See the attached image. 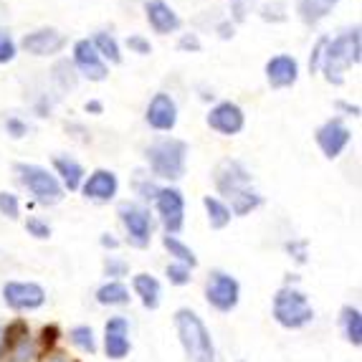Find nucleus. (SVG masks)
I'll list each match as a JSON object with an SVG mask.
<instances>
[{
  "instance_id": "nucleus-1",
  "label": "nucleus",
  "mask_w": 362,
  "mask_h": 362,
  "mask_svg": "<svg viewBox=\"0 0 362 362\" xmlns=\"http://www.w3.org/2000/svg\"><path fill=\"white\" fill-rule=\"evenodd\" d=\"M216 187L230 200L235 216H246L261 206V195L251 190V173L235 160H223L216 170Z\"/></svg>"
},
{
  "instance_id": "nucleus-2",
  "label": "nucleus",
  "mask_w": 362,
  "mask_h": 362,
  "mask_svg": "<svg viewBox=\"0 0 362 362\" xmlns=\"http://www.w3.org/2000/svg\"><path fill=\"white\" fill-rule=\"evenodd\" d=\"M360 54H362V46H360V28H352V30H344L339 33L337 38H329L325 49V56H322V71H325V78L329 84L339 86L344 81V69L357 66L360 64Z\"/></svg>"
},
{
  "instance_id": "nucleus-3",
  "label": "nucleus",
  "mask_w": 362,
  "mask_h": 362,
  "mask_svg": "<svg viewBox=\"0 0 362 362\" xmlns=\"http://www.w3.org/2000/svg\"><path fill=\"white\" fill-rule=\"evenodd\" d=\"M175 327L190 362H218L211 332H208V327L203 325L198 314L190 312V309H180L175 314Z\"/></svg>"
},
{
  "instance_id": "nucleus-4",
  "label": "nucleus",
  "mask_w": 362,
  "mask_h": 362,
  "mask_svg": "<svg viewBox=\"0 0 362 362\" xmlns=\"http://www.w3.org/2000/svg\"><path fill=\"white\" fill-rule=\"evenodd\" d=\"M145 157L157 177L177 180V177H182V173H185L187 145L182 139H175V137L157 139V142H152V145L147 147Z\"/></svg>"
},
{
  "instance_id": "nucleus-5",
  "label": "nucleus",
  "mask_w": 362,
  "mask_h": 362,
  "mask_svg": "<svg viewBox=\"0 0 362 362\" xmlns=\"http://www.w3.org/2000/svg\"><path fill=\"white\" fill-rule=\"evenodd\" d=\"M312 317L314 312L302 291L291 289V286H284V289L276 291V296H274V320L281 327L299 329V327L309 325Z\"/></svg>"
},
{
  "instance_id": "nucleus-6",
  "label": "nucleus",
  "mask_w": 362,
  "mask_h": 362,
  "mask_svg": "<svg viewBox=\"0 0 362 362\" xmlns=\"http://www.w3.org/2000/svg\"><path fill=\"white\" fill-rule=\"evenodd\" d=\"M16 173L21 175L23 185L28 187L30 193L36 195L38 203L43 206H56L61 198H64V190H61V182L56 180V175H51L49 170L41 168V165H16Z\"/></svg>"
},
{
  "instance_id": "nucleus-7",
  "label": "nucleus",
  "mask_w": 362,
  "mask_h": 362,
  "mask_svg": "<svg viewBox=\"0 0 362 362\" xmlns=\"http://www.w3.org/2000/svg\"><path fill=\"white\" fill-rule=\"evenodd\" d=\"M238 294H241V286L230 274L211 272L206 284V299L211 307H216L218 312H230L238 304Z\"/></svg>"
},
{
  "instance_id": "nucleus-8",
  "label": "nucleus",
  "mask_w": 362,
  "mask_h": 362,
  "mask_svg": "<svg viewBox=\"0 0 362 362\" xmlns=\"http://www.w3.org/2000/svg\"><path fill=\"white\" fill-rule=\"evenodd\" d=\"M155 200H157V213H160V221H163L168 235L177 233L182 228V221H185V200H182V193L175 190V187H160Z\"/></svg>"
},
{
  "instance_id": "nucleus-9",
  "label": "nucleus",
  "mask_w": 362,
  "mask_h": 362,
  "mask_svg": "<svg viewBox=\"0 0 362 362\" xmlns=\"http://www.w3.org/2000/svg\"><path fill=\"white\" fill-rule=\"evenodd\" d=\"M119 218L127 228L129 243L137 248H145L152 238L150 211H145L142 206H134V203H124V206H119Z\"/></svg>"
},
{
  "instance_id": "nucleus-10",
  "label": "nucleus",
  "mask_w": 362,
  "mask_h": 362,
  "mask_svg": "<svg viewBox=\"0 0 362 362\" xmlns=\"http://www.w3.org/2000/svg\"><path fill=\"white\" fill-rule=\"evenodd\" d=\"M3 299H6L8 307L16 309V312H28V309L43 307L46 291L38 284H33V281H28V284H25V281H8V284L3 286Z\"/></svg>"
},
{
  "instance_id": "nucleus-11",
  "label": "nucleus",
  "mask_w": 362,
  "mask_h": 362,
  "mask_svg": "<svg viewBox=\"0 0 362 362\" xmlns=\"http://www.w3.org/2000/svg\"><path fill=\"white\" fill-rule=\"evenodd\" d=\"M147 124L157 132H170L175 129L177 124V104L175 99L165 94V91H157L155 97L147 104Z\"/></svg>"
},
{
  "instance_id": "nucleus-12",
  "label": "nucleus",
  "mask_w": 362,
  "mask_h": 362,
  "mask_svg": "<svg viewBox=\"0 0 362 362\" xmlns=\"http://www.w3.org/2000/svg\"><path fill=\"white\" fill-rule=\"evenodd\" d=\"M74 66L84 74L89 81H104L109 74L104 59L97 54V49L91 46L89 38H81V41L74 43Z\"/></svg>"
},
{
  "instance_id": "nucleus-13",
  "label": "nucleus",
  "mask_w": 362,
  "mask_h": 362,
  "mask_svg": "<svg viewBox=\"0 0 362 362\" xmlns=\"http://www.w3.org/2000/svg\"><path fill=\"white\" fill-rule=\"evenodd\" d=\"M208 127L216 129L221 134H238L246 124V117H243V109L235 102H221L208 112Z\"/></svg>"
},
{
  "instance_id": "nucleus-14",
  "label": "nucleus",
  "mask_w": 362,
  "mask_h": 362,
  "mask_svg": "<svg viewBox=\"0 0 362 362\" xmlns=\"http://www.w3.org/2000/svg\"><path fill=\"white\" fill-rule=\"evenodd\" d=\"M350 129L344 127L342 119H329L325 122L320 129H317V145L325 152V157L334 160V157L342 155V150L350 145Z\"/></svg>"
},
{
  "instance_id": "nucleus-15",
  "label": "nucleus",
  "mask_w": 362,
  "mask_h": 362,
  "mask_svg": "<svg viewBox=\"0 0 362 362\" xmlns=\"http://www.w3.org/2000/svg\"><path fill=\"white\" fill-rule=\"evenodd\" d=\"M299 78V64L294 56L279 54L266 61V81L272 89H289Z\"/></svg>"
},
{
  "instance_id": "nucleus-16",
  "label": "nucleus",
  "mask_w": 362,
  "mask_h": 362,
  "mask_svg": "<svg viewBox=\"0 0 362 362\" xmlns=\"http://www.w3.org/2000/svg\"><path fill=\"white\" fill-rule=\"evenodd\" d=\"M21 46L33 56H54L66 46V38L61 36L56 28H41L33 30V33H25Z\"/></svg>"
},
{
  "instance_id": "nucleus-17",
  "label": "nucleus",
  "mask_w": 362,
  "mask_h": 362,
  "mask_svg": "<svg viewBox=\"0 0 362 362\" xmlns=\"http://www.w3.org/2000/svg\"><path fill=\"white\" fill-rule=\"evenodd\" d=\"M81 190H84V198L97 200V203H109L119 190V180L112 170H94Z\"/></svg>"
},
{
  "instance_id": "nucleus-18",
  "label": "nucleus",
  "mask_w": 362,
  "mask_h": 362,
  "mask_svg": "<svg viewBox=\"0 0 362 362\" xmlns=\"http://www.w3.org/2000/svg\"><path fill=\"white\" fill-rule=\"evenodd\" d=\"M129 325L124 317H112L107 322V337H104V350H107V357L112 360H122L127 357L129 352Z\"/></svg>"
},
{
  "instance_id": "nucleus-19",
  "label": "nucleus",
  "mask_w": 362,
  "mask_h": 362,
  "mask_svg": "<svg viewBox=\"0 0 362 362\" xmlns=\"http://www.w3.org/2000/svg\"><path fill=\"white\" fill-rule=\"evenodd\" d=\"M147 21H150L152 30L160 33V36H168V33H175L180 28V18L177 13L165 3V0H147L145 3Z\"/></svg>"
},
{
  "instance_id": "nucleus-20",
  "label": "nucleus",
  "mask_w": 362,
  "mask_h": 362,
  "mask_svg": "<svg viewBox=\"0 0 362 362\" xmlns=\"http://www.w3.org/2000/svg\"><path fill=\"white\" fill-rule=\"evenodd\" d=\"M54 168H56V173L61 175V180H64V185H66L69 190H78V187H81V180H84V168H81L76 160H71V157H56Z\"/></svg>"
},
{
  "instance_id": "nucleus-21",
  "label": "nucleus",
  "mask_w": 362,
  "mask_h": 362,
  "mask_svg": "<svg viewBox=\"0 0 362 362\" xmlns=\"http://www.w3.org/2000/svg\"><path fill=\"white\" fill-rule=\"evenodd\" d=\"M134 291L139 294V299H142V304L147 309H157V304H160V281L155 276L137 274L134 276Z\"/></svg>"
},
{
  "instance_id": "nucleus-22",
  "label": "nucleus",
  "mask_w": 362,
  "mask_h": 362,
  "mask_svg": "<svg viewBox=\"0 0 362 362\" xmlns=\"http://www.w3.org/2000/svg\"><path fill=\"white\" fill-rule=\"evenodd\" d=\"M296 11H299L304 23L314 25L317 21H322L327 13L332 11V3H329V0H299V3H296Z\"/></svg>"
},
{
  "instance_id": "nucleus-23",
  "label": "nucleus",
  "mask_w": 362,
  "mask_h": 362,
  "mask_svg": "<svg viewBox=\"0 0 362 362\" xmlns=\"http://www.w3.org/2000/svg\"><path fill=\"white\" fill-rule=\"evenodd\" d=\"M97 302L107 304V307H122V304L129 302V291H127V286L119 284V281H109V284L99 286Z\"/></svg>"
},
{
  "instance_id": "nucleus-24",
  "label": "nucleus",
  "mask_w": 362,
  "mask_h": 362,
  "mask_svg": "<svg viewBox=\"0 0 362 362\" xmlns=\"http://www.w3.org/2000/svg\"><path fill=\"white\" fill-rule=\"evenodd\" d=\"M203 206H206V211H208L211 228L221 230V228H226V226L230 223V208L226 206V203H221L218 198H211V195H206V198H203Z\"/></svg>"
},
{
  "instance_id": "nucleus-25",
  "label": "nucleus",
  "mask_w": 362,
  "mask_h": 362,
  "mask_svg": "<svg viewBox=\"0 0 362 362\" xmlns=\"http://www.w3.org/2000/svg\"><path fill=\"white\" fill-rule=\"evenodd\" d=\"M91 46L97 49V54L102 56V59H107L109 64H119L122 61V54H119V43L115 41V36L112 33H97V36L91 38Z\"/></svg>"
},
{
  "instance_id": "nucleus-26",
  "label": "nucleus",
  "mask_w": 362,
  "mask_h": 362,
  "mask_svg": "<svg viewBox=\"0 0 362 362\" xmlns=\"http://www.w3.org/2000/svg\"><path fill=\"white\" fill-rule=\"evenodd\" d=\"M342 327H344V337L350 339L355 347L362 344V320H360V309L355 307H344L342 309Z\"/></svg>"
},
{
  "instance_id": "nucleus-27",
  "label": "nucleus",
  "mask_w": 362,
  "mask_h": 362,
  "mask_svg": "<svg viewBox=\"0 0 362 362\" xmlns=\"http://www.w3.org/2000/svg\"><path fill=\"white\" fill-rule=\"evenodd\" d=\"M163 243H165V248L170 251V256H175V259L180 261L182 266H187V269H193V266L198 264L195 254L185 246V243L180 241V238H175V235H165Z\"/></svg>"
},
{
  "instance_id": "nucleus-28",
  "label": "nucleus",
  "mask_w": 362,
  "mask_h": 362,
  "mask_svg": "<svg viewBox=\"0 0 362 362\" xmlns=\"http://www.w3.org/2000/svg\"><path fill=\"white\" fill-rule=\"evenodd\" d=\"M71 342L76 344L78 350L84 352H97V339H94V332H91V327H74L71 332H69Z\"/></svg>"
},
{
  "instance_id": "nucleus-29",
  "label": "nucleus",
  "mask_w": 362,
  "mask_h": 362,
  "mask_svg": "<svg viewBox=\"0 0 362 362\" xmlns=\"http://www.w3.org/2000/svg\"><path fill=\"white\" fill-rule=\"evenodd\" d=\"M284 11H286L284 0H274V3H266V6L261 8V18L272 21V23H281V21H286Z\"/></svg>"
},
{
  "instance_id": "nucleus-30",
  "label": "nucleus",
  "mask_w": 362,
  "mask_h": 362,
  "mask_svg": "<svg viewBox=\"0 0 362 362\" xmlns=\"http://www.w3.org/2000/svg\"><path fill=\"white\" fill-rule=\"evenodd\" d=\"M16 59V43L6 28H0V64H11Z\"/></svg>"
},
{
  "instance_id": "nucleus-31",
  "label": "nucleus",
  "mask_w": 362,
  "mask_h": 362,
  "mask_svg": "<svg viewBox=\"0 0 362 362\" xmlns=\"http://www.w3.org/2000/svg\"><path fill=\"white\" fill-rule=\"evenodd\" d=\"M254 8H256V0H230V13H233L235 23H243Z\"/></svg>"
},
{
  "instance_id": "nucleus-32",
  "label": "nucleus",
  "mask_w": 362,
  "mask_h": 362,
  "mask_svg": "<svg viewBox=\"0 0 362 362\" xmlns=\"http://www.w3.org/2000/svg\"><path fill=\"white\" fill-rule=\"evenodd\" d=\"M0 213L8 216L11 221H16L21 213V206H18V198L13 193H0Z\"/></svg>"
},
{
  "instance_id": "nucleus-33",
  "label": "nucleus",
  "mask_w": 362,
  "mask_h": 362,
  "mask_svg": "<svg viewBox=\"0 0 362 362\" xmlns=\"http://www.w3.org/2000/svg\"><path fill=\"white\" fill-rule=\"evenodd\" d=\"M168 279L177 286L190 284V269H187V266H182V264H170L168 266Z\"/></svg>"
},
{
  "instance_id": "nucleus-34",
  "label": "nucleus",
  "mask_w": 362,
  "mask_h": 362,
  "mask_svg": "<svg viewBox=\"0 0 362 362\" xmlns=\"http://www.w3.org/2000/svg\"><path fill=\"white\" fill-rule=\"evenodd\" d=\"M327 43H329V38L322 36L320 41H317V46H314V49H312V56H309V71H312V74L322 66V56H325Z\"/></svg>"
},
{
  "instance_id": "nucleus-35",
  "label": "nucleus",
  "mask_w": 362,
  "mask_h": 362,
  "mask_svg": "<svg viewBox=\"0 0 362 362\" xmlns=\"http://www.w3.org/2000/svg\"><path fill=\"white\" fill-rule=\"evenodd\" d=\"M127 49L139 56H147V54H152V43L147 41L145 36H137V33H134V36L127 38Z\"/></svg>"
},
{
  "instance_id": "nucleus-36",
  "label": "nucleus",
  "mask_w": 362,
  "mask_h": 362,
  "mask_svg": "<svg viewBox=\"0 0 362 362\" xmlns=\"http://www.w3.org/2000/svg\"><path fill=\"white\" fill-rule=\"evenodd\" d=\"M25 230H28L30 235H36V238H49L51 235L49 223H43L41 218H28V221H25Z\"/></svg>"
},
{
  "instance_id": "nucleus-37",
  "label": "nucleus",
  "mask_w": 362,
  "mask_h": 362,
  "mask_svg": "<svg viewBox=\"0 0 362 362\" xmlns=\"http://www.w3.org/2000/svg\"><path fill=\"white\" fill-rule=\"evenodd\" d=\"M6 129H8V134H11V137H16V139H21V137H25V134H28V124H25V122H21L18 117H11V119L6 122Z\"/></svg>"
},
{
  "instance_id": "nucleus-38",
  "label": "nucleus",
  "mask_w": 362,
  "mask_h": 362,
  "mask_svg": "<svg viewBox=\"0 0 362 362\" xmlns=\"http://www.w3.org/2000/svg\"><path fill=\"white\" fill-rule=\"evenodd\" d=\"M177 49L180 51H200L203 46H200V38L195 36V33H185V36L177 41Z\"/></svg>"
},
{
  "instance_id": "nucleus-39",
  "label": "nucleus",
  "mask_w": 362,
  "mask_h": 362,
  "mask_svg": "<svg viewBox=\"0 0 362 362\" xmlns=\"http://www.w3.org/2000/svg\"><path fill=\"white\" fill-rule=\"evenodd\" d=\"M107 274L109 276H124V274H127V264H124V261H117V259H109Z\"/></svg>"
},
{
  "instance_id": "nucleus-40",
  "label": "nucleus",
  "mask_w": 362,
  "mask_h": 362,
  "mask_svg": "<svg viewBox=\"0 0 362 362\" xmlns=\"http://www.w3.org/2000/svg\"><path fill=\"white\" fill-rule=\"evenodd\" d=\"M233 25H230V23H221V25H218V36H221V38H223V41H228V38H233Z\"/></svg>"
},
{
  "instance_id": "nucleus-41",
  "label": "nucleus",
  "mask_w": 362,
  "mask_h": 362,
  "mask_svg": "<svg viewBox=\"0 0 362 362\" xmlns=\"http://www.w3.org/2000/svg\"><path fill=\"white\" fill-rule=\"evenodd\" d=\"M86 112H94V115H102V102H86Z\"/></svg>"
},
{
  "instance_id": "nucleus-42",
  "label": "nucleus",
  "mask_w": 362,
  "mask_h": 362,
  "mask_svg": "<svg viewBox=\"0 0 362 362\" xmlns=\"http://www.w3.org/2000/svg\"><path fill=\"white\" fill-rule=\"evenodd\" d=\"M339 109H347V112H352V115H360V109L357 107H350V104H344V102H337Z\"/></svg>"
},
{
  "instance_id": "nucleus-43",
  "label": "nucleus",
  "mask_w": 362,
  "mask_h": 362,
  "mask_svg": "<svg viewBox=\"0 0 362 362\" xmlns=\"http://www.w3.org/2000/svg\"><path fill=\"white\" fill-rule=\"evenodd\" d=\"M3 350H6V332H3V327H0V357H3Z\"/></svg>"
},
{
  "instance_id": "nucleus-44",
  "label": "nucleus",
  "mask_w": 362,
  "mask_h": 362,
  "mask_svg": "<svg viewBox=\"0 0 362 362\" xmlns=\"http://www.w3.org/2000/svg\"><path fill=\"white\" fill-rule=\"evenodd\" d=\"M102 243H104V246H112V248L117 246V241H115V238H109V235H104V238H102Z\"/></svg>"
},
{
  "instance_id": "nucleus-45",
  "label": "nucleus",
  "mask_w": 362,
  "mask_h": 362,
  "mask_svg": "<svg viewBox=\"0 0 362 362\" xmlns=\"http://www.w3.org/2000/svg\"><path fill=\"white\" fill-rule=\"evenodd\" d=\"M51 362H69V360H64V357H54Z\"/></svg>"
},
{
  "instance_id": "nucleus-46",
  "label": "nucleus",
  "mask_w": 362,
  "mask_h": 362,
  "mask_svg": "<svg viewBox=\"0 0 362 362\" xmlns=\"http://www.w3.org/2000/svg\"><path fill=\"white\" fill-rule=\"evenodd\" d=\"M329 3H332V6H334V3H337V0H329Z\"/></svg>"
}]
</instances>
